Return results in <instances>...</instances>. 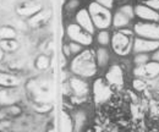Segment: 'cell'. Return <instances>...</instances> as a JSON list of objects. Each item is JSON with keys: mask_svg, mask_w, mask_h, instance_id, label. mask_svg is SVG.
<instances>
[{"mask_svg": "<svg viewBox=\"0 0 159 132\" xmlns=\"http://www.w3.org/2000/svg\"><path fill=\"white\" fill-rule=\"evenodd\" d=\"M74 74L82 77H91L97 72V61L93 50H84L76 55L71 62Z\"/></svg>", "mask_w": 159, "mask_h": 132, "instance_id": "6da1fadb", "label": "cell"}, {"mask_svg": "<svg viewBox=\"0 0 159 132\" xmlns=\"http://www.w3.org/2000/svg\"><path fill=\"white\" fill-rule=\"evenodd\" d=\"M132 32L129 30H121L113 34L111 38V47L113 50L118 55H127L132 49Z\"/></svg>", "mask_w": 159, "mask_h": 132, "instance_id": "7a4b0ae2", "label": "cell"}, {"mask_svg": "<svg viewBox=\"0 0 159 132\" xmlns=\"http://www.w3.org/2000/svg\"><path fill=\"white\" fill-rule=\"evenodd\" d=\"M89 16L92 19V22L96 27L100 30H105L110 26L111 23V14L108 9L100 6L97 2H92L88 7Z\"/></svg>", "mask_w": 159, "mask_h": 132, "instance_id": "3957f363", "label": "cell"}, {"mask_svg": "<svg viewBox=\"0 0 159 132\" xmlns=\"http://www.w3.org/2000/svg\"><path fill=\"white\" fill-rule=\"evenodd\" d=\"M134 31L139 38L159 40V25L156 22H137L134 27Z\"/></svg>", "mask_w": 159, "mask_h": 132, "instance_id": "277c9868", "label": "cell"}, {"mask_svg": "<svg viewBox=\"0 0 159 132\" xmlns=\"http://www.w3.org/2000/svg\"><path fill=\"white\" fill-rule=\"evenodd\" d=\"M93 94H94V100L97 104H104L111 98L113 89L110 88L105 78H98L93 84Z\"/></svg>", "mask_w": 159, "mask_h": 132, "instance_id": "5b68a950", "label": "cell"}, {"mask_svg": "<svg viewBox=\"0 0 159 132\" xmlns=\"http://www.w3.org/2000/svg\"><path fill=\"white\" fill-rule=\"evenodd\" d=\"M134 74L137 78H142L149 82L159 76V62L148 61L144 65H139L134 70Z\"/></svg>", "mask_w": 159, "mask_h": 132, "instance_id": "8992f818", "label": "cell"}, {"mask_svg": "<svg viewBox=\"0 0 159 132\" xmlns=\"http://www.w3.org/2000/svg\"><path fill=\"white\" fill-rule=\"evenodd\" d=\"M67 36L80 45H91L93 40L92 34L82 30L79 25H70L67 27Z\"/></svg>", "mask_w": 159, "mask_h": 132, "instance_id": "52a82bcc", "label": "cell"}, {"mask_svg": "<svg viewBox=\"0 0 159 132\" xmlns=\"http://www.w3.org/2000/svg\"><path fill=\"white\" fill-rule=\"evenodd\" d=\"M105 81L109 83L111 89H121L124 86V72L122 69L119 65H113L107 75H105Z\"/></svg>", "mask_w": 159, "mask_h": 132, "instance_id": "ba28073f", "label": "cell"}, {"mask_svg": "<svg viewBox=\"0 0 159 132\" xmlns=\"http://www.w3.org/2000/svg\"><path fill=\"white\" fill-rule=\"evenodd\" d=\"M134 50L137 54H147L151 52H156L159 49V40H151V39H143L136 38L132 44Z\"/></svg>", "mask_w": 159, "mask_h": 132, "instance_id": "9c48e42d", "label": "cell"}, {"mask_svg": "<svg viewBox=\"0 0 159 132\" xmlns=\"http://www.w3.org/2000/svg\"><path fill=\"white\" fill-rule=\"evenodd\" d=\"M134 12L136 16H139L143 21H152V22H158L159 21V14L158 11L152 10L151 7L146 6V5H137L134 9Z\"/></svg>", "mask_w": 159, "mask_h": 132, "instance_id": "30bf717a", "label": "cell"}, {"mask_svg": "<svg viewBox=\"0 0 159 132\" xmlns=\"http://www.w3.org/2000/svg\"><path fill=\"white\" fill-rule=\"evenodd\" d=\"M76 21H77V25H79L82 30H84L89 34H93V32H94V25H93L92 19L89 16V12L86 9H82V10H80L79 12H77Z\"/></svg>", "mask_w": 159, "mask_h": 132, "instance_id": "8fae6325", "label": "cell"}, {"mask_svg": "<svg viewBox=\"0 0 159 132\" xmlns=\"http://www.w3.org/2000/svg\"><path fill=\"white\" fill-rule=\"evenodd\" d=\"M69 86L71 88V92L75 94V97L84 98L88 94V86L87 83L79 77H71L69 81Z\"/></svg>", "mask_w": 159, "mask_h": 132, "instance_id": "7c38bea8", "label": "cell"}, {"mask_svg": "<svg viewBox=\"0 0 159 132\" xmlns=\"http://www.w3.org/2000/svg\"><path fill=\"white\" fill-rule=\"evenodd\" d=\"M40 11V4L34 1H26L17 6V12L21 16H33Z\"/></svg>", "mask_w": 159, "mask_h": 132, "instance_id": "4fadbf2b", "label": "cell"}, {"mask_svg": "<svg viewBox=\"0 0 159 132\" xmlns=\"http://www.w3.org/2000/svg\"><path fill=\"white\" fill-rule=\"evenodd\" d=\"M19 99V92L14 88H5L0 91V104H14Z\"/></svg>", "mask_w": 159, "mask_h": 132, "instance_id": "5bb4252c", "label": "cell"}, {"mask_svg": "<svg viewBox=\"0 0 159 132\" xmlns=\"http://www.w3.org/2000/svg\"><path fill=\"white\" fill-rule=\"evenodd\" d=\"M20 83L19 77L11 74H5V72H0V86L5 87V88H14Z\"/></svg>", "mask_w": 159, "mask_h": 132, "instance_id": "9a60e30c", "label": "cell"}, {"mask_svg": "<svg viewBox=\"0 0 159 132\" xmlns=\"http://www.w3.org/2000/svg\"><path fill=\"white\" fill-rule=\"evenodd\" d=\"M49 15H50V11H47V10L39 11V12H37L36 15H33V16L30 19L28 23H30L32 27H38V26H40L42 23H44V22L48 20Z\"/></svg>", "mask_w": 159, "mask_h": 132, "instance_id": "2e32d148", "label": "cell"}, {"mask_svg": "<svg viewBox=\"0 0 159 132\" xmlns=\"http://www.w3.org/2000/svg\"><path fill=\"white\" fill-rule=\"evenodd\" d=\"M111 21H113V25L115 26V28H122V27H125V26L129 25L130 19L126 15H124L121 11H118L114 15V17L111 19Z\"/></svg>", "mask_w": 159, "mask_h": 132, "instance_id": "e0dca14e", "label": "cell"}, {"mask_svg": "<svg viewBox=\"0 0 159 132\" xmlns=\"http://www.w3.org/2000/svg\"><path fill=\"white\" fill-rule=\"evenodd\" d=\"M0 48L4 52H15L19 48V43L15 39H4L0 42Z\"/></svg>", "mask_w": 159, "mask_h": 132, "instance_id": "ac0fdd59", "label": "cell"}, {"mask_svg": "<svg viewBox=\"0 0 159 132\" xmlns=\"http://www.w3.org/2000/svg\"><path fill=\"white\" fill-rule=\"evenodd\" d=\"M108 60H109L108 50L104 49V48H99L97 50V55H96V61L98 62V65L99 66H105L108 64Z\"/></svg>", "mask_w": 159, "mask_h": 132, "instance_id": "d6986e66", "label": "cell"}, {"mask_svg": "<svg viewBox=\"0 0 159 132\" xmlns=\"http://www.w3.org/2000/svg\"><path fill=\"white\" fill-rule=\"evenodd\" d=\"M16 37V31L12 28V27H1L0 28V38L4 40V39H14Z\"/></svg>", "mask_w": 159, "mask_h": 132, "instance_id": "ffe728a7", "label": "cell"}, {"mask_svg": "<svg viewBox=\"0 0 159 132\" xmlns=\"http://www.w3.org/2000/svg\"><path fill=\"white\" fill-rule=\"evenodd\" d=\"M36 67L38 70H47L49 67V57L47 55H39L36 59Z\"/></svg>", "mask_w": 159, "mask_h": 132, "instance_id": "44dd1931", "label": "cell"}, {"mask_svg": "<svg viewBox=\"0 0 159 132\" xmlns=\"http://www.w3.org/2000/svg\"><path fill=\"white\" fill-rule=\"evenodd\" d=\"M132 86H134L135 91H137V92H143V91H146V89L148 88L147 81H144V80H142V78H136V80L132 82Z\"/></svg>", "mask_w": 159, "mask_h": 132, "instance_id": "7402d4cb", "label": "cell"}, {"mask_svg": "<svg viewBox=\"0 0 159 132\" xmlns=\"http://www.w3.org/2000/svg\"><path fill=\"white\" fill-rule=\"evenodd\" d=\"M62 129L65 132H71L72 130V124H71V119L67 115V113L62 114Z\"/></svg>", "mask_w": 159, "mask_h": 132, "instance_id": "603a6c76", "label": "cell"}, {"mask_svg": "<svg viewBox=\"0 0 159 132\" xmlns=\"http://www.w3.org/2000/svg\"><path fill=\"white\" fill-rule=\"evenodd\" d=\"M110 42V36L107 31H102L99 34H98V43L100 45H107L108 43Z\"/></svg>", "mask_w": 159, "mask_h": 132, "instance_id": "cb8c5ba5", "label": "cell"}, {"mask_svg": "<svg viewBox=\"0 0 159 132\" xmlns=\"http://www.w3.org/2000/svg\"><path fill=\"white\" fill-rule=\"evenodd\" d=\"M119 11H121L124 15H126L129 19L131 20L134 17V15H135V12H134V9H132V6H130V5H124L121 9H120Z\"/></svg>", "mask_w": 159, "mask_h": 132, "instance_id": "d4e9b609", "label": "cell"}, {"mask_svg": "<svg viewBox=\"0 0 159 132\" xmlns=\"http://www.w3.org/2000/svg\"><path fill=\"white\" fill-rule=\"evenodd\" d=\"M148 60H149V57L147 54H137L136 57H135V64L139 66V65H144L146 62H148Z\"/></svg>", "mask_w": 159, "mask_h": 132, "instance_id": "484cf974", "label": "cell"}, {"mask_svg": "<svg viewBox=\"0 0 159 132\" xmlns=\"http://www.w3.org/2000/svg\"><path fill=\"white\" fill-rule=\"evenodd\" d=\"M143 5L151 7L152 10H156V11L159 10V0H144V4Z\"/></svg>", "mask_w": 159, "mask_h": 132, "instance_id": "4316f807", "label": "cell"}, {"mask_svg": "<svg viewBox=\"0 0 159 132\" xmlns=\"http://www.w3.org/2000/svg\"><path fill=\"white\" fill-rule=\"evenodd\" d=\"M69 49H70V53H71V54H77V53L81 52L82 45H80V44H77V43L72 42V43L69 44Z\"/></svg>", "mask_w": 159, "mask_h": 132, "instance_id": "83f0119b", "label": "cell"}, {"mask_svg": "<svg viewBox=\"0 0 159 132\" xmlns=\"http://www.w3.org/2000/svg\"><path fill=\"white\" fill-rule=\"evenodd\" d=\"M97 4H99L100 6L105 7V9H111L113 7V4H114V0H97L96 1Z\"/></svg>", "mask_w": 159, "mask_h": 132, "instance_id": "f1b7e54d", "label": "cell"}, {"mask_svg": "<svg viewBox=\"0 0 159 132\" xmlns=\"http://www.w3.org/2000/svg\"><path fill=\"white\" fill-rule=\"evenodd\" d=\"M77 5H79V1H77V0H72V1L69 2L67 6H69V9H74V7H76Z\"/></svg>", "mask_w": 159, "mask_h": 132, "instance_id": "f546056e", "label": "cell"}, {"mask_svg": "<svg viewBox=\"0 0 159 132\" xmlns=\"http://www.w3.org/2000/svg\"><path fill=\"white\" fill-rule=\"evenodd\" d=\"M152 59H153V61H156V62H159V49L154 52V54H153Z\"/></svg>", "mask_w": 159, "mask_h": 132, "instance_id": "4dcf8cb0", "label": "cell"}, {"mask_svg": "<svg viewBox=\"0 0 159 132\" xmlns=\"http://www.w3.org/2000/svg\"><path fill=\"white\" fill-rule=\"evenodd\" d=\"M2 57H4V50H2L1 48H0V60H1Z\"/></svg>", "mask_w": 159, "mask_h": 132, "instance_id": "1f68e13d", "label": "cell"}, {"mask_svg": "<svg viewBox=\"0 0 159 132\" xmlns=\"http://www.w3.org/2000/svg\"><path fill=\"white\" fill-rule=\"evenodd\" d=\"M154 89H156V92H157V93L159 94V83L157 84V86H156V87H154Z\"/></svg>", "mask_w": 159, "mask_h": 132, "instance_id": "d6a6232c", "label": "cell"}, {"mask_svg": "<svg viewBox=\"0 0 159 132\" xmlns=\"http://www.w3.org/2000/svg\"><path fill=\"white\" fill-rule=\"evenodd\" d=\"M139 1H144V0H139Z\"/></svg>", "mask_w": 159, "mask_h": 132, "instance_id": "836d02e7", "label": "cell"}, {"mask_svg": "<svg viewBox=\"0 0 159 132\" xmlns=\"http://www.w3.org/2000/svg\"><path fill=\"white\" fill-rule=\"evenodd\" d=\"M49 132H53V131H49Z\"/></svg>", "mask_w": 159, "mask_h": 132, "instance_id": "e575fe53", "label": "cell"}, {"mask_svg": "<svg viewBox=\"0 0 159 132\" xmlns=\"http://www.w3.org/2000/svg\"><path fill=\"white\" fill-rule=\"evenodd\" d=\"M158 107H159V103H158Z\"/></svg>", "mask_w": 159, "mask_h": 132, "instance_id": "d590c367", "label": "cell"}]
</instances>
